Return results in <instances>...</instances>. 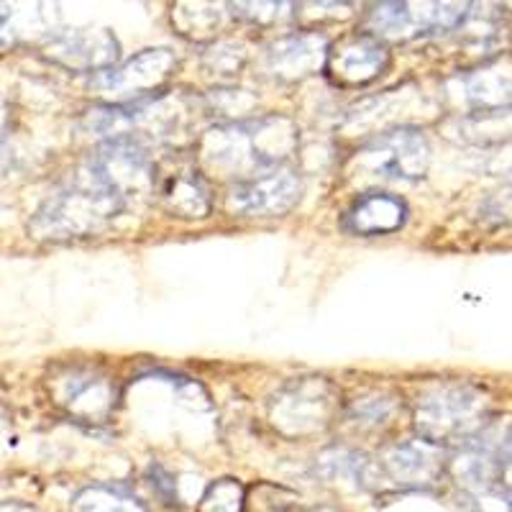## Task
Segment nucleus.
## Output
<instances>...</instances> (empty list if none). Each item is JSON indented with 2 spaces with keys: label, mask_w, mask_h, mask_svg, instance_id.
Wrapping results in <instances>:
<instances>
[{
  "label": "nucleus",
  "mask_w": 512,
  "mask_h": 512,
  "mask_svg": "<svg viewBox=\"0 0 512 512\" xmlns=\"http://www.w3.org/2000/svg\"><path fill=\"white\" fill-rule=\"evenodd\" d=\"M297 139V126L282 116L226 123L203 136L200 162L210 172L244 182L269 169L285 167V159L295 154Z\"/></svg>",
  "instance_id": "1"
},
{
  "label": "nucleus",
  "mask_w": 512,
  "mask_h": 512,
  "mask_svg": "<svg viewBox=\"0 0 512 512\" xmlns=\"http://www.w3.org/2000/svg\"><path fill=\"white\" fill-rule=\"evenodd\" d=\"M126 205L88 167L41 205L29 231L36 239H82L103 231Z\"/></svg>",
  "instance_id": "2"
},
{
  "label": "nucleus",
  "mask_w": 512,
  "mask_h": 512,
  "mask_svg": "<svg viewBox=\"0 0 512 512\" xmlns=\"http://www.w3.org/2000/svg\"><path fill=\"white\" fill-rule=\"evenodd\" d=\"M415 431L433 446H466L492 423V408L479 387L464 382L438 384L415 402Z\"/></svg>",
  "instance_id": "3"
},
{
  "label": "nucleus",
  "mask_w": 512,
  "mask_h": 512,
  "mask_svg": "<svg viewBox=\"0 0 512 512\" xmlns=\"http://www.w3.org/2000/svg\"><path fill=\"white\" fill-rule=\"evenodd\" d=\"M510 431L502 436L500 425L489 423L472 443L461 446L459 456L448 464V472L466 492L477 512H510L507 464Z\"/></svg>",
  "instance_id": "4"
},
{
  "label": "nucleus",
  "mask_w": 512,
  "mask_h": 512,
  "mask_svg": "<svg viewBox=\"0 0 512 512\" xmlns=\"http://www.w3.org/2000/svg\"><path fill=\"white\" fill-rule=\"evenodd\" d=\"M338 410V387L326 377L292 379L269 402V420L290 438L326 431Z\"/></svg>",
  "instance_id": "5"
},
{
  "label": "nucleus",
  "mask_w": 512,
  "mask_h": 512,
  "mask_svg": "<svg viewBox=\"0 0 512 512\" xmlns=\"http://www.w3.org/2000/svg\"><path fill=\"white\" fill-rule=\"evenodd\" d=\"M472 3H377L367 13V34L377 41H408L464 26Z\"/></svg>",
  "instance_id": "6"
},
{
  "label": "nucleus",
  "mask_w": 512,
  "mask_h": 512,
  "mask_svg": "<svg viewBox=\"0 0 512 512\" xmlns=\"http://www.w3.org/2000/svg\"><path fill=\"white\" fill-rule=\"evenodd\" d=\"M177 57L172 49H144L121 67L95 72L90 90L108 105H134L154 98L175 75Z\"/></svg>",
  "instance_id": "7"
},
{
  "label": "nucleus",
  "mask_w": 512,
  "mask_h": 512,
  "mask_svg": "<svg viewBox=\"0 0 512 512\" xmlns=\"http://www.w3.org/2000/svg\"><path fill=\"white\" fill-rule=\"evenodd\" d=\"M154 167L157 164L152 162L144 144L128 139L105 141L88 162L90 172L103 185L111 187L126 208L134 200L154 195Z\"/></svg>",
  "instance_id": "8"
},
{
  "label": "nucleus",
  "mask_w": 512,
  "mask_h": 512,
  "mask_svg": "<svg viewBox=\"0 0 512 512\" xmlns=\"http://www.w3.org/2000/svg\"><path fill=\"white\" fill-rule=\"evenodd\" d=\"M303 195V180L295 169L277 167L251 180L236 182L228 195V210L244 218H277L290 213Z\"/></svg>",
  "instance_id": "9"
},
{
  "label": "nucleus",
  "mask_w": 512,
  "mask_h": 512,
  "mask_svg": "<svg viewBox=\"0 0 512 512\" xmlns=\"http://www.w3.org/2000/svg\"><path fill=\"white\" fill-rule=\"evenodd\" d=\"M379 472V482H392L397 489H436L448 464L443 459V448L415 438L387 446L374 461Z\"/></svg>",
  "instance_id": "10"
},
{
  "label": "nucleus",
  "mask_w": 512,
  "mask_h": 512,
  "mask_svg": "<svg viewBox=\"0 0 512 512\" xmlns=\"http://www.w3.org/2000/svg\"><path fill=\"white\" fill-rule=\"evenodd\" d=\"M54 402L82 423H103L116 408L111 379L90 367H67L52 379Z\"/></svg>",
  "instance_id": "11"
},
{
  "label": "nucleus",
  "mask_w": 512,
  "mask_h": 512,
  "mask_svg": "<svg viewBox=\"0 0 512 512\" xmlns=\"http://www.w3.org/2000/svg\"><path fill=\"white\" fill-rule=\"evenodd\" d=\"M369 167L382 177L415 182L425 177L431 164V146L418 128L400 126L387 131L364 149Z\"/></svg>",
  "instance_id": "12"
},
{
  "label": "nucleus",
  "mask_w": 512,
  "mask_h": 512,
  "mask_svg": "<svg viewBox=\"0 0 512 512\" xmlns=\"http://www.w3.org/2000/svg\"><path fill=\"white\" fill-rule=\"evenodd\" d=\"M154 195L177 218H205L213 208L208 182L185 159H167L154 167Z\"/></svg>",
  "instance_id": "13"
},
{
  "label": "nucleus",
  "mask_w": 512,
  "mask_h": 512,
  "mask_svg": "<svg viewBox=\"0 0 512 512\" xmlns=\"http://www.w3.org/2000/svg\"><path fill=\"white\" fill-rule=\"evenodd\" d=\"M387 64H390V52L382 41L372 39L369 34H354L328 47L323 70L336 85L354 88L377 80L387 70Z\"/></svg>",
  "instance_id": "14"
},
{
  "label": "nucleus",
  "mask_w": 512,
  "mask_h": 512,
  "mask_svg": "<svg viewBox=\"0 0 512 512\" xmlns=\"http://www.w3.org/2000/svg\"><path fill=\"white\" fill-rule=\"evenodd\" d=\"M47 57L82 72H103L116 67L118 41L108 29H70L49 36Z\"/></svg>",
  "instance_id": "15"
},
{
  "label": "nucleus",
  "mask_w": 512,
  "mask_h": 512,
  "mask_svg": "<svg viewBox=\"0 0 512 512\" xmlns=\"http://www.w3.org/2000/svg\"><path fill=\"white\" fill-rule=\"evenodd\" d=\"M328 39L318 31H300L277 39L267 52L269 72L277 80L297 82L326 67Z\"/></svg>",
  "instance_id": "16"
},
{
  "label": "nucleus",
  "mask_w": 512,
  "mask_h": 512,
  "mask_svg": "<svg viewBox=\"0 0 512 512\" xmlns=\"http://www.w3.org/2000/svg\"><path fill=\"white\" fill-rule=\"evenodd\" d=\"M408 221V205L390 192H367L344 213V228L354 236H382L400 231Z\"/></svg>",
  "instance_id": "17"
},
{
  "label": "nucleus",
  "mask_w": 512,
  "mask_h": 512,
  "mask_svg": "<svg viewBox=\"0 0 512 512\" xmlns=\"http://www.w3.org/2000/svg\"><path fill=\"white\" fill-rule=\"evenodd\" d=\"M318 474L328 482H351L354 487L369 489L377 487V464L369 461L367 456L359 451H349V448H331L318 459Z\"/></svg>",
  "instance_id": "18"
},
{
  "label": "nucleus",
  "mask_w": 512,
  "mask_h": 512,
  "mask_svg": "<svg viewBox=\"0 0 512 512\" xmlns=\"http://www.w3.org/2000/svg\"><path fill=\"white\" fill-rule=\"evenodd\" d=\"M72 512H146L144 505L136 500L131 492L123 487H108V484H95V487L82 489L72 502Z\"/></svg>",
  "instance_id": "19"
},
{
  "label": "nucleus",
  "mask_w": 512,
  "mask_h": 512,
  "mask_svg": "<svg viewBox=\"0 0 512 512\" xmlns=\"http://www.w3.org/2000/svg\"><path fill=\"white\" fill-rule=\"evenodd\" d=\"M241 512H300V497L280 484L259 482L244 489Z\"/></svg>",
  "instance_id": "20"
},
{
  "label": "nucleus",
  "mask_w": 512,
  "mask_h": 512,
  "mask_svg": "<svg viewBox=\"0 0 512 512\" xmlns=\"http://www.w3.org/2000/svg\"><path fill=\"white\" fill-rule=\"evenodd\" d=\"M172 21L182 36L190 39H208L221 24V13L210 3H177L172 8Z\"/></svg>",
  "instance_id": "21"
},
{
  "label": "nucleus",
  "mask_w": 512,
  "mask_h": 512,
  "mask_svg": "<svg viewBox=\"0 0 512 512\" xmlns=\"http://www.w3.org/2000/svg\"><path fill=\"white\" fill-rule=\"evenodd\" d=\"M469 98L482 105V111H500L502 103L507 105L510 100V75H502L500 70H482L469 82Z\"/></svg>",
  "instance_id": "22"
},
{
  "label": "nucleus",
  "mask_w": 512,
  "mask_h": 512,
  "mask_svg": "<svg viewBox=\"0 0 512 512\" xmlns=\"http://www.w3.org/2000/svg\"><path fill=\"white\" fill-rule=\"evenodd\" d=\"M228 8L233 16L254 26L285 24L295 18V11H290L292 3H231Z\"/></svg>",
  "instance_id": "23"
},
{
  "label": "nucleus",
  "mask_w": 512,
  "mask_h": 512,
  "mask_svg": "<svg viewBox=\"0 0 512 512\" xmlns=\"http://www.w3.org/2000/svg\"><path fill=\"white\" fill-rule=\"evenodd\" d=\"M241 502H244V487L239 479H221L208 487L200 500V512H241Z\"/></svg>",
  "instance_id": "24"
},
{
  "label": "nucleus",
  "mask_w": 512,
  "mask_h": 512,
  "mask_svg": "<svg viewBox=\"0 0 512 512\" xmlns=\"http://www.w3.org/2000/svg\"><path fill=\"white\" fill-rule=\"evenodd\" d=\"M395 413V402L387 395H372L361 397L349 408V420H354L356 425H364V428H379Z\"/></svg>",
  "instance_id": "25"
},
{
  "label": "nucleus",
  "mask_w": 512,
  "mask_h": 512,
  "mask_svg": "<svg viewBox=\"0 0 512 512\" xmlns=\"http://www.w3.org/2000/svg\"><path fill=\"white\" fill-rule=\"evenodd\" d=\"M246 62V52L239 44H218L205 54V67L213 75H239V70Z\"/></svg>",
  "instance_id": "26"
},
{
  "label": "nucleus",
  "mask_w": 512,
  "mask_h": 512,
  "mask_svg": "<svg viewBox=\"0 0 512 512\" xmlns=\"http://www.w3.org/2000/svg\"><path fill=\"white\" fill-rule=\"evenodd\" d=\"M18 36L21 31L16 26V13L11 6H0V54L16 47Z\"/></svg>",
  "instance_id": "27"
},
{
  "label": "nucleus",
  "mask_w": 512,
  "mask_h": 512,
  "mask_svg": "<svg viewBox=\"0 0 512 512\" xmlns=\"http://www.w3.org/2000/svg\"><path fill=\"white\" fill-rule=\"evenodd\" d=\"M152 479H154L152 484L157 487L159 495L167 500V505H175V479L169 477L162 466H152Z\"/></svg>",
  "instance_id": "28"
},
{
  "label": "nucleus",
  "mask_w": 512,
  "mask_h": 512,
  "mask_svg": "<svg viewBox=\"0 0 512 512\" xmlns=\"http://www.w3.org/2000/svg\"><path fill=\"white\" fill-rule=\"evenodd\" d=\"M6 128H8V111H6V103L0 100V164H3V152H6Z\"/></svg>",
  "instance_id": "29"
},
{
  "label": "nucleus",
  "mask_w": 512,
  "mask_h": 512,
  "mask_svg": "<svg viewBox=\"0 0 512 512\" xmlns=\"http://www.w3.org/2000/svg\"><path fill=\"white\" fill-rule=\"evenodd\" d=\"M310 512H338V510H333V507H315V510Z\"/></svg>",
  "instance_id": "30"
}]
</instances>
